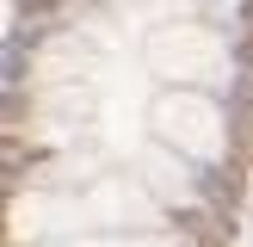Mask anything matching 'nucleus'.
<instances>
[{"instance_id":"nucleus-1","label":"nucleus","mask_w":253,"mask_h":247,"mask_svg":"<svg viewBox=\"0 0 253 247\" xmlns=\"http://www.w3.org/2000/svg\"><path fill=\"white\" fill-rule=\"evenodd\" d=\"M155 130L167 136L179 155L192 161H222V148H229V130H222V111L210 105V99L198 93H173L155 105Z\"/></svg>"},{"instance_id":"nucleus-2","label":"nucleus","mask_w":253,"mask_h":247,"mask_svg":"<svg viewBox=\"0 0 253 247\" xmlns=\"http://www.w3.org/2000/svg\"><path fill=\"white\" fill-rule=\"evenodd\" d=\"M93 210H99V216H111L118 229H155V222H161V204H148V198H136L130 185H118V179H105V185H99Z\"/></svg>"},{"instance_id":"nucleus-3","label":"nucleus","mask_w":253,"mask_h":247,"mask_svg":"<svg viewBox=\"0 0 253 247\" xmlns=\"http://www.w3.org/2000/svg\"><path fill=\"white\" fill-rule=\"evenodd\" d=\"M204 56H216V43H210V37H198V31H167L155 43V62L167 74H198L204 68Z\"/></svg>"},{"instance_id":"nucleus-4","label":"nucleus","mask_w":253,"mask_h":247,"mask_svg":"<svg viewBox=\"0 0 253 247\" xmlns=\"http://www.w3.org/2000/svg\"><path fill=\"white\" fill-rule=\"evenodd\" d=\"M12 216H19V222H12V229H19V235H37V229L62 235V229H68V222H74V210H68V204H49V198H25V204L12 210Z\"/></svg>"},{"instance_id":"nucleus-5","label":"nucleus","mask_w":253,"mask_h":247,"mask_svg":"<svg viewBox=\"0 0 253 247\" xmlns=\"http://www.w3.org/2000/svg\"><path fill=\"white\" fill-rule=\"evenodd\" d=\"M148 185H161L167 198H192V179H185V167H179V161H167V155H161V161H148Z\"/></svg>"},{"instance_id":"nucleus-6","label":"nucleus","mask_w":253,"mask_h":247,"mask_svg":"<svg viewBox=\"0 0 253 247\" xmlns=\"http://www.w3.org/2000/svg\"><path fill=\"white\" fill-rule=\"evenodd\" d=\"M148 247H173V241H148Z\"/></svg>"},{"instance_id":"nucleus-7","label":"nucleus","mask_w":253,"mask_h":247,"mask_svg":"<svg viewBox=\"0 0 253 247\" xmlns=\"http://www.w3.org/2000/svg\"><path fill=\"white\" fill-rule=\"evenodd\" d=\"M43 247H56V241H43Z\"/></svg>"}]
</instances>
